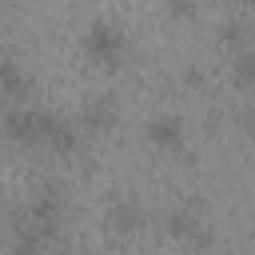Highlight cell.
<instances>
[{
  "mask_svg": "<svg viewBox=\"0 0 255 255\" xmlns=\"http://www.w3.org/2000/svg\"><path fill=\"white\" fill-rule=\"evenodd\" d=\"M52 120L56 116L44 108H8V112H0V131L20 147H44Z\"/></svg>",
  "mask_w": 255,
  "mask_h": 255,
  "instance_id": "2",
  "label": "cell"
},
{
  "mask_svg": "<svg viewBox=\"0 0 255 255\" xmlns=\"http://www.w3.org/2000/svg\"><path fill=\"white\" fill-rule=\"evenodd\" d=\"M143 223H147V215H143V207L131 203V199H120V203H112V211H108V227H112L116 235H131V231H139Z\"/></svg>",
  "mask_w": 255,
  "mask_h": 255,
  "instance_id": "8",
  "label": "cell"
},
{
  "mask_svg": "<svg viewBox=\"0 0 255 255\" xmlns=\"http://www.w3.org/2000/svg\"><path fill=\"white\" fill-rule=\"evenodd\" d=\"M28 92H32V76H28L16 60H0V96H8V100H16V104H24V100H28Z\"/></svg>",
  "mask_w": 255,
  "mask_h": 255,
  "instance_id": "7",
  "label": "cell"
},
{
  "mask_svg": "<svg viewBox=\"0 0 255 255\" xmlns=\"http://www.w3.org/2000/svg\"><path fill=\"white\" fill-rule=\"evenodd\" d=\"M64 187L60 183H44L32 199H28V207H24V215H28V223L40 231V235H48L52 243L60 239V227H64Z\"/></svg>",
  "mask_w": 255,
  "mask_h": 255,
  "instance_id": "3",
  "label": "cell"
},
{
  "mask_svg": "<svg viewBox=\"0 0 255 255\" xmlns=\"http://www.w3.org/2000/svg\"><path fill=\"white\" fill-rule=\"evenodd\" d=\"M227 4H247V0H227Z\"/></svg>",
  "mask_w": 255,
  "mask_h": 255,
  "instance_id": "13",
  "label": "cell"
},
{
  "mask_svg": "<svg viewBox=\"0 0 255 255\" xmlns=\"http://www.w3.org/2000/svg\"><path fill=\"white\" fill-rule=\"evenodd\" d=\"M84 56L96 68H120V60L128 56V36L120 24L112 20H92L84 32Z\"/></svg>",
  "mask_w": 255,
  "mask_h": 255,
  "instance_id": "1",
  "label": "cell"
},
{
  "mask_svg": "<svg viewBox=\"0 0 255 255\" xmlns=\"http://www.w3.org/2000/svg\"><path fill=\"white\" fill-rule=\"evenodd\" d=\"M231 80H235L239 92H251V88H255V56H251V48H239V52H235Z\"/></svg>",
  "mask_w": 255,
  "mask_h": 255,
  "instance_id": "10",
  "label": "cell"
},
{
  "mask_svg": "<svg viewBox=\"0 0 255 255\" xmlns=\"http://www.w3.org/2000/svg\"><path fill=\"white\" fill-rule=\"evenodd\" d=\"M147 139H151L159 151H183L187 128H183L179 116H155V120H147Z\"/></svg>",
  "mask_w": 255,
  "mask_h": 255,
  "instance_id": "4",
  "label": "cell"
},
{
  "mask_svg": "<svg viewBox=\"0 0 255 255\" xmlns=\"http://www.w3.org/2000/svg\"><path fill=\"white\" fill-rule=\"evenodd\" d=\"M219 40H223V44H231V48L239 52V48H247V28H243L239 20H231V24H223V28H219Z\"/></svg>",
  "mask_w": 255,
  "mask_h": 255,
  "instance_id": "11",
  "label": "cell"
},
{
  "mask_svg": "<svg viewBox=\"0 0 255 255\" xmlns=\"http://www.w3.org/2000/svg\"><path fill=\"white\" fill-rule=\"evenodd\" d=\"M167 235L191 243V247H211V227L195 215V211H171L167 215Z\"/></svg>",
  "mask_w": 255,
  "mask_h": 255,
  "instance_id": "5",
  "label": "cell"
},
{
  "mask_svg": "<svg viewBox=\"0 0 255 255\" xmlns=\"http://www.w3.org/2000/svg\"><path fill=\"white\" fill-rule=\"evenodd\" d=\"M44 147H52V151H76L80 147V128L72 124V120H52V128H48V139H44Z\"/></svg>",
  "mask_w": 255,
  "mask_h": 255,
  "instance_id": "9",
  "label": "cell"
},
{
  "mask_svg": "<svg viewBox=\"0 0 255 255\" xmlns=\"http://www.w3.org/2000/svg\"><path fill=\"white\" fill-rule=\"evenodd\" d=\"M163 8H167L175 20H191V16H195V0H163Z\"/></svg>",
  "mask_w": 255,
  "mask_h": 255,
  "instance_id": "12",
  "label": "cell"
},
{
  "mask_svg": "<svg viewBox=\"0 0 255 255\" xmlns=\"http://www.w3.org/2000/svg\"><path fill=\"white\" fill-rule=\"evenodd\" d=\"M116 124H120V104L112 96H96L80 112V128H88V131H112Z\"/></svg>",
  "mask_w": 255,
  "mask_h": 255,
  "instance_id": "6",
  "label": "cell"
}]
</instances>
